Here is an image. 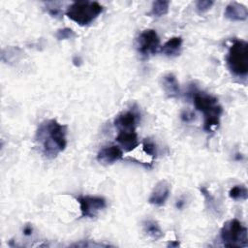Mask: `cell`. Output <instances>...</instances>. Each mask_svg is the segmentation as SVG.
Segmentation results:
<instances>
[{
    "mask_svg": "<svg viewBox=\"0 0 248 248\" xmlns=\"http://www.w3.org/2000/svg\"><path fill=\"white\" fill-rule=\"evenodd\" d=\"M67 132V126L55 119H47L39 124L35 141L46 158H55L66 149Z\"/></svg>",
    "mask_w": 248,
    "mask_h": 248,
    "instance_id": "6da1fadb",
    "label": "cell"
},
{
    "mask_svg": "<svg viewBox=\"0 0 248 248\" xmlns=\"http://www.w3.org/2000/svg\"><path fill=\"white\" fill-rule=\"evenodd\" d=\"M214 2L212 0H199L196 2V9L200 14L207 12L212 6Z\"/></svg>",
    "mask_w": 248,
    "mask_h": 248,
    "instance_id": "ffe728a7",
    "label": "cell"
},
{
    "mask_svg": "<svg viewBox=\"0 0 248 248\" xmlns=\"http://www.w3.org/2000/svg\"><path fill=\"white\" fill-rule=\"evenodd\" d=\"M182 43L183 40L181 37H171L161 46V52L169 57L177 56L180 53Z\"/></svg>",
    "mask_w": 248,
    "mask_h": 248,
    "instance_id": "5bb4252c",
    "label": "cell"
},
{
    "mask_svg": "<svg viewBox=\"0 0 248 248\" xmlns=\"http://www.w3.org/2000/svg\"><path fill=\"white\" fill-rule=\"evenodd\" d=\"M192 97L196 109L203 114V130L207 133L213 132L219 127L223 112V108L219 105L217 98L199 90H194Z\"/></svg>",
    "mask_w": 248,
    "mask_h": 248,
    "instance_id": "7a4b0ae2",
    "label": "cell"
},
{
    "mask_svg": "<svg viewBox=\"0 0 248 248\" xmlns=\"http://www.w3.org/2000/svg\"><path fill=\"white\" fill-rule=\"evenodd\" d=\"M170 184L168 180L162 179L154 186L148 199V202L156 206H163L170 196Z\"/></svg>",
    "mask_w": 248,
    "mask_h": 248,
    "instance_id": "9c48e42d",
    "label": "cell"
},
{
    "mask_svg": "<svg viewBox=\"0 0 248 248\" xmlns=\"http://www.w3.org/2000/svg\"><path fill=\"white\" fill-rule=\"evenodd\" d=\"M47 13L54 17H60L61 16V10L58 7H47L46 9Z\"/></svg>",
    "mask_w": 248,
    "mask_h": 248,
    "instance_id": "44dd1931",
    "label": "cell"
},
{
    "mask_svg": "<svg viewBox=\"0 0 248 248\" xmlns=\"http://www.w3.org/2000/svg\"><path fill=\"white\" fill-rule=\"evenodd\" d=\"M161 84L164 92L169 98H176L180 94L179 83L173 74H167L163 76L161 79Z\"/></svg>",
    "mask_w": 248,
    "mask_h": 248,
    "instance_id": "7c38bea8",
    "label": "cell"
},
{
    "mask_svg": "<svg viewBox=\"0 0 248 248\" xmlns=\"http://www.w3.org/2000/svg\"><path fill=\"white\" fill-rule=\"evenodd\" d=\"M77 35L75 33V31L69 27H64V28H60L57 30L55 37L58 41H62V40H69V39H73L75 38Z\"/></svg>",
    "mask_w": 248,
    "mask_h": 248,
    "instance_id": "d6986e66",
    "label": "cell"
},
{
    "mask_svg": "<svg viewBox=\"0 0 248 248\" xmlns=\"http://www.w3.org/2000/svg\"><path fill=\"white\" fill-rule=\"evenodd\" d=\"M160 47V38L154 29L143 30L137 39L138 51L143 57L154 54Z\"/></svg>",
    "mask_w": 248,
    "mask_h": 248,
    "instance_id": "52a82bcc",
    "label": "cell"
},
{
    "mask_svg": "<svg viewBox=\"0 0 248 248\" xmlns=\"http://www.w3.org/2000/svg\"><path fill=\"white\" fill-rule=\"evenodd\" d=\"M122 157H123V151L120 148V146L111 144V145L104 146L99 150L97 154V161L102 164L109 165L117 162Z\"/></svg>",
    "mask_w": 248,
    "mask_h": 248,
    "instance_id": "30bf717a",
    "label": "cell"
},
{
    "mask_svg": "<svg viewBox=\"0 0 248 248\" xmlns=\"http://www.w3.org/2000/svg\"><path fill=\"white\" fill-rule=\"evenodd\" d=\"M181 119L183 121H186V122H189L191 120L194 119V114L192 111L190 110H184L182 113H181Z\"/></svg>",
    "mask_w": 248,
    "mask_h": 248,
    "instance_id": "7402d4cb",
    "label": "cell"
},
{
    "mask_svg": "<svg viewBox=\"0 0 248 248\" xmlns=\"http://www.w3.org/2000/svg\"><path fill=\"white\" fill-rule=\"evenodd\" d=\"M224 16L232 21H243L248 17V10L245 5L238 2H231L227 5Z\"/></svg>",
    "mask_w": 248,
    "mask_h": 248,
    "instance_id": "8fae6325",
    "label": "cell"
},
{
    "mask_svg": "<svg viewBox=\"0 0 248 248\" xmlns=\"http://www.w3.org/2000/svg\"><path fill=\"white\" fill-rule=\"evenodd\" d=\"M229 196L232 200H246L248 191L244 185H235L231 188Z\"/></svg>",
    "mask_w": 248,
    "mask_h": 248,
    "instance_id": "e0dca14e",
    "label": "cell"
},
{
    "mask_svg": "<svg viewBox=\"0 0 248 248\" xmlns=\"http://www.w3.org/2000/svg\"><path fill=\"white\" fill-rule=\"evenodd\" d=\"M230 71L236 77L245 78L248 74V44L243 40H233L226 57Z\"/></svg>",
    "mask_w": 248,
    "mask_h": 248,
    "instance_id": "277c9868",
    "label": "cell"
},
{
    "mask_svg": "<svg viewBox=\"0 0 248 248\" xmlns=\"http://www.w3.org/2000/svg\"><path fill=\"white\" fill-rule=\"evenodd\" d=\"M116 141L120 144V146L125 151H132L139 145L138 134L136 131L134 132H118L116 138Z\"/></svg>",
    "mask_w": 248,
    "mask_h": 248,
    "instance_id": "4fadbf2b",
    "label": "cell"
},
{
    "mask_svg": "<svg viewBox=\"0 0 248 248\" xmlns=\"http://www.w3.org/2000/svg\"><path fill=\"white\" fill-rule=\"evenodd\" d=\"M220 238L226 247L242 248L248 246L247 228L235 218L224 223L220 230Z\"/></svg>",
    "mask_w": 248,
    "mask_h": 248,
    "instance_id": "5b68a950",
    "label": "cell"
},
{
    "mask_svg": "<svg viewBox=\"0 0 248 248\" xmlns=\"http://www.w3.org/2000/svg\"><path fill=\"white\" fill-rule=\"evenodd\" d=\"M170 2L166 0H158L154 1L151 6V10L149 15L155 17H161L169 13Z\"/></svg>",
    "mask_w": 248,
    "mask_h": 248,
    "instance_id": "2e32d148",
    "label": "cell"
},
{
    "mask_svg": "<svg viewBox=\"0 0 248 248\" xmlns=\"http://www.w3.org/2000/svg\"><path fill=\"white\" fill-rule=\"evenodd\" d=\"M142 149L144 151V153L152 158H155L158 154V150H157V145L154 142V140H152L151 139L147 138L144 139L142 141Z\"/></svg>",
    "mask_w": 248,
    "mask_h": 248,
    "instance_id": "ac0fdd59",
    "label": "cell"
},
{
    "mask_svg": "<svg viewBox=\"0 0 248 248\" xmlns=\"http://www.w3.org/2000/svg\"><path fill=\"white\" fill-rule=\"evenodd\" d=\"M77 201L79 203L80 216L83 218H94L107 206L105 198L100 196H78L77 197Z\"/></svg>",
    "mask_w": 248,
    "mask_h": 248,
    "instance_id": "8992f818",
    "label": "cell"
},
{
    "mask_svg": "<svg viewBox=\"0 0 248 248\" xmlns=\"http://www.w3.org/2000/svg\"><path fill=\"white\" fill-rule=\"evenodd\" d=\"M168 246L169 247H177V246H179V242L178 241H171L168 244Z\"/></svg>",
    "mask_w": 248,
    "mask_h": 248,
    "instance_id": "cb8c5ba5",
    "label": "cell"
},
{
    "mask_svg": "<svg viewBox=\"0 0 248 248\" xmlns=\"http://www.w3.org/2000/svg\"><path fill=\"white\" fill-rule=\"evenodd\" d=\"M139 114L135 110H127L119 113L114 121V127L118 132H134L136 131Z\"/></svg>",
    "mask_w": 248,
    "mask_h": 248,
    "instance_id": "ba28073f",
    "label": "cell"
},
{
    "mask_svg": "<svg viewBox=\"0 0 248 248\" xmlns=\"http://www.w3.org/2000/svg\"><path fill=\"white\" fill-rule=\"evenodd\" d=\"M103 12V6L95 1H76L66 10V16L80 26L89 25Z\"/></svg>",
    "mask_w": 248,
    "mask_h": 248,
    "instance_id": "3957f363",
    "label": "cell"
},
{
    "mask_svg": "<svg viewBox=\"0 0 248 248\" xmlns=\"http://www.w3.org/2000/svg\"><path fill=\"white\" fill-rule=\"evenodd\" d=\"M32 232H33V228L30 224H27L24 226L23 228V234L26 235V236H29L32 234Z\"/></svg>",
    "mask_w": 248,
    "mask_h": 248,
    "instance_id": "603a6c76",
    "label": "cell"
},
{
    "mask_svg": "<svg viewBox=\"0 0 248 248\" xmlns=\"http://www.w3.org/2000/svg\"><path fill=\"white\" fill-rule=\"evenodd\" d=\"M142 225H143L144 232L150 238H152L154 240H158L164 236L163 231H162L160 225L156 221L148 219V220H145Z\"/></svg>",
    "mask_w": 248,
    "mask_h": 248,
    "instance_id": "9a60e30c",
    "label": "cell"
}]
</instances>
